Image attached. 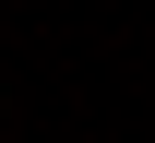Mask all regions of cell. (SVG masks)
Here are the masks:
<instances>
[]
</instances>
